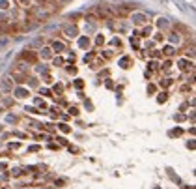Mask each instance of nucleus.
Masks as SVG:
<instances>
[{"label": "nucleus", "mask_w": 196, "mask_h": 189, "mask_svg": "<svg viewBox=\"0 0 196 189\" xmlns=\"http://www.w3.org/2000/svg\"><path fill=\"white\" fill-rule=\"evenodd\" d=\"M21 2H23V4H28V0H21Z\"/></svg>", "instance_id": "obj_3"}, {"label": "nucleus", "mask_w": 196, "mask_h": 189, "mask_svg": "<svg viewBox=\"0 0 196 189\" xmlns=\"http://www.w3.org/2000/svg\"><path fill=\"white\" fill-rule=\"evenodd\" d=\"M65 34H67L69 38H73V36L77 34V28H67V30H65Z\"/></svg>", "instance_id": "obj_1"}, {"label": "nucleus", "mask_w": 196, "mask_h": 189, "mask_svg": "<svg viewBox=\"0 0 196 189\" xmlns=\"http://www.w3.org/2000/svg\"><path fill=\"white\" fill-rule=\"evenodd\" d=\"M54 49H56V51H62L64 45H62V43H54Z\"/></svg>", "instance_id": "obj_2"}]
</instances>
